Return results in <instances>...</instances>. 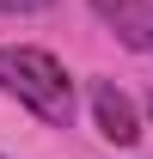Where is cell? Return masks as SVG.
I'll use <instances>...</instances> for the list:
<instances>
[{"mask_svg": "<svg viewBox=\"0 0 153 159\" xmlns=\"http://www.w3.org/2000/svg\"><path fill=\"white\" fill-rule=\"evenodd\" d=\"M55 0H0V19H31V12H49Z\"/></svg>", "mask_w": 153, "mask_h": 159, "instance_id": "cell-4", "label": "cell"}, {"mask_svg": "<svg viewBox=\"0 0 153 159\" xmlns=\"http://www.w3.org/2000/svg\"><path fill=\"white\" fill-rule=\"evenodd\" d=\"M92 116H98V135L116 141V147H135L141 141V116H135V104L116 92L110 80H92Z\"/></svg>", "mask_w": 153, "mask_h": 159, "instance_id": "cell-2", "label": "cell"}, {"mask_svg": "<svg viewBox=\"0 0 153 159\" xmlns=\"http://www.w3.org/2000/svg\"><path fill=\"white\" fill-rule=\"evenodd\" d=\"M98 12H104V25H110L129 49L153 55V0H98Z\"/></svg>", "mask_w": 153, "mask_h": 159, "instance_id": "cell-3", "label": "cell"}, {"mask_svg": "<svg viewBox=\"0 0 153 159\" xmlns=\"http://www.w3.org/2000/svg\"><path fill=\"white\" fill-rule=\"evenodd\" d=\"M0 159H6V153H0Z\"/></svg>", "mask_w": 153, "mask_h": 159, "instance_id": "cell-5", "label": "cell"}, {"mask_svg": "<svg viewBox=\"0 0 153 159\" xmlns=\"http://www.w3.org/2000/svg\"><path fill=\"white\" fill-rule=\"evenodd\" d=\"M0 92L19 98L49 129H67V116H74V80L49 49H0Z\"/></svg>", "mask_w": 153, "mask_h": 159, "instance_id": "cell-1", "label": "cell"}]
</instances>
